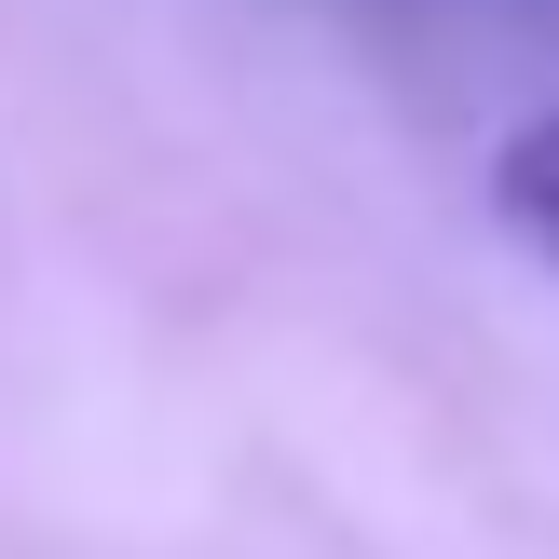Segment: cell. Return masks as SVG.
<instances>
[{
  "mask_svg": "<svg viewBox=\"0 0 559 559\" xmlns=\"http://www.w3.org/2000/svg\"><path fill=\"white\" fill-rule=\"evenodd\" d=\"M491 205H506V233L533 246V260H559V109H533V123L491 151Z\"/></svg>",
  "mask_w": 559,
  "mask_h": 559,
  "instance_id": "1",
  "label": "cell"
}]
</instances>
